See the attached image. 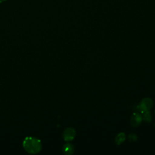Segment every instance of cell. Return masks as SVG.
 Returning <instances> with one entry per match:
<instances>
[{
	"mask_svg": "<svg viewBox=\"0 0 155 155\" xmlns=\"http://www.w3.org/2000/svg\"><path fill=\"white\" fill-rule=\"evenodd\" d=\"M23 147L26 151L31 154H36L41 150V141L33 137H27L24 140Z\"/></svg>",
	"mask_w": 155,
	"mask_h": 155,
	"instance_id": "cell-1",
	"label": "cell"
},
{
	"mask_svg": "<svg viewBox=\"0 0 155 155\" xmlns=\"http://www.w3.org/2000/svg\"><path fill=\"white\" fill-rule=\"evenodd\" d=\"M152 106V101L150 99H145L140 103L139 108L143 112L147 111Z\"/></svg>",
	"mask_w": 155,
	"mask_h": 155,
	"instance_id": "cell-2",
	"label": "cell"
},
{
	"mask_svg": "<svg viewBox=\"0 0 155 155\" xmlns=\"http://www.w3.org/2000/svg\"><path fill=\"white\" fill-rule=\"evenodd\" d=\"M74 135H75V131L73 129L71 128H68L66 129L63 134L64 139L67 141L71 140V139H73V137H74Z\"/></svg>",
	"mask_w": 155,
	"mask_h": 155,
	"instance_id": "cell-3",
	"label": "cell"
},
{
	"mask_svg": "<svg viewBox=\"0 0 155 155\" xmlns=\"http://www.w3.org/2000/svg\"><path fill=\"white\" fill-rule=\"evenodd\" d=\"M141 122V117L139 114H134L131 119V123L133 126L138 125Z\"/></svg>",
	"mask_w": 155,
	"mask_h": 155,
	"instance_id": "cell-4",
	"label": "cell"
},
{
	"mask_svg": "<svg viewBox=\"0 0 155 155\" xmlns=\"http://www.w3.org/2000/svg\"><path fill=\"white\" fill-rule=\"evenodd\" d=\"M63 151L65 154H71L72 152L73 151V147L72 146V145L70 143H67L64 145L63 148Z\"/></svg>",
	"mask_w": 155,
	"mask_h": 155,
	"instance_id": "cell-5",
	"label": "cell"
},
{
	"mask_svg": "<svg viewBox=\"0 0 155 155\" xmlns=\"http://www.w3.org/2000/svg\"><path fill=\"white\" fill-rule=\"evenodd\" d=\"M124 139H125V134H123V133H121V134H119L117 136V137L116 139V140L117 142V143H120V142L124 141Z\"/></svg>",
	"mask_w": 155,
	"mask_h": 155,
	"instance_id": "cell-6",
	"label": "cell"
},
{
	"mask_svg": "<svg viewBox=\"0 0 155 155\" xmlns=\"http://www.w3.org/2000/svg\"><path fill=\"white\" fill-rule=\"evenodd\" d=\"M143 118L147 121H150L151 120V115H150V113L148 112V111H147L146 113L144 114Z\"/></svg>",
	"mask_w": 155,
	"mask_h": 155,
	"instance_id": "cell-7",
	"label": "cell"
},
{
	"mask_svg": "<svg viewBox=\"0 0 155 155\" xmlns=\"http://www.w3.org/2000/svg\"><path fill=\"white\" fill-rule=\"evenodd\" d=\"M6 1V0H0V3L4 2V1Z\"/></svg>",
	"mask_w": 155,
	"mask_h": 155,
	"instance_id": "cell-8",
	"label": "cell"
}]
</instances>
